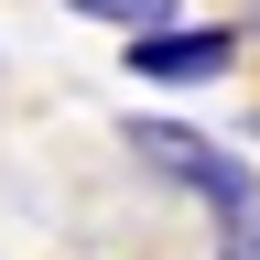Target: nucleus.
Segmentation results:
<instances>
[{
    "label": "nucleus",
    "mask_w": 260,
    "mask_h": 260,
    "mask_svg": "<svg viewBox=\"0 0 260 260\" xmlns=\"http://www.w3.org/2000/svg\"><path fill=\"white\" fill-rule=\"evenodd\" d=\"M130 152L152 162V174H174V184H195L217 217H249L260 206V184H249V162H228L206 130H174V119H130Z\"/></svg>",
    "instance_id": "obj_1"
},
{
    "label": "nucleus",
    "mask_w": 260,
    "mask_h": 260,
    "mask_svg": "<svg viewBox=\"0 0 260 260\" xmlns=\"http://www.w3.org/2000/svg\"><path fill=\"white\" fill-rule=\"evenodd\" d=\"M228 65H239V32H141V44H130V76H152V87H206V76H228Z\"/></svg>",
    "instance_id": "obj_2"
},
{
    "label": "nucleus",
    "mask_w": 260,
    "mask_h": 260,
    "mask_svg": "<svg viewBox=\"0 0 260 260\" xmlns=\"http://www.w3.org/2000/svg\"><path fill=\"white\" fill-rule=\"evenodd\" d=\"M65 11H87V22H109V32H174V0H65Z\"/></svg>",
    "instance_id": "obj_3"
},
{
    "label": "nucleus",
    "mask_w": 260,
    "mask_h": 260,
    "mask_svg": "<svg viewBox=\"0 0 260 260\" xmlns=\"http://www.w3.org/2000/svg\"><path fill=\"white\" fill-rule=\"evenodd\" d=\"M217 260H260V206H249V217H228V239H217Z\"/></svg>",
    "instance_id": "obj_4"
},
{
    "label": "nucleus",
    "mask_w": 260,
    "mask_h": 260,
    "mask_svg": "<svg viewBox=\"0 0 260 260\" xmlns=\"http://www.w3.org/2000/svg\"><path fill=\"white\" fill-rule=\"evenodd\" d=\"M249 44H260V0H249Z\"/></svg>",
    "instance_id": "obj_5"
}]
</instances>
